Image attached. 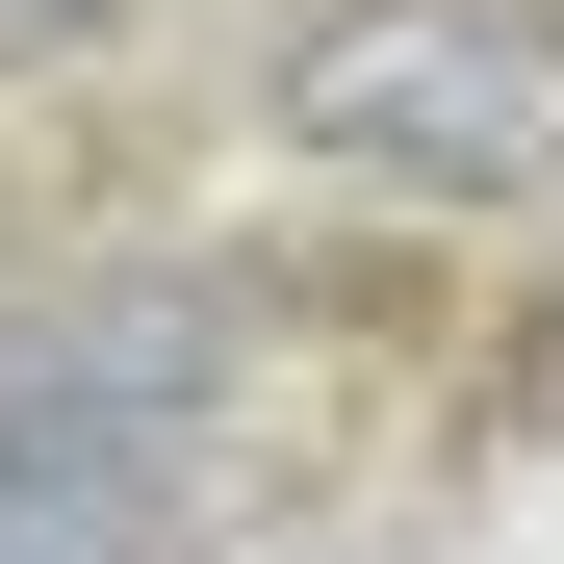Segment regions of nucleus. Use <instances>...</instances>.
Wrapping results in <instances>:
<instances>
[{
	"instance_id": "7ed1b4c3",
	"label": "nucleus",
	"mask_w": 564,
	"mask_h": 564,
	"mask_svg": "<svg viewBox=\"0 0 564 564\" xmlns=\"http://www.w3.org/2000/svg\"><path fill=\"white\" fill-rule=\"evenodd\" d=\"M26 26H77V0H0V52H26Z\"/></svg>"
},
{
	"instance_id": "f03ea898",
	"label": "nucleus",
	"mask_w": 564,
	"mask_h": 564,
	"mask_svg": "<svg viewBox=\"0 0 564 564\" xmlns=\"http://www.w3.org/2000/svg\"><path fill=\"white\" fill-rule=\"evenodd\" d=\"M0 564H180V462H154L129 411L0 386Z\"/></svg>"
},
{
	"instance_id": "f257e3e1",
	"label": "nucleus",
	"mask_w": 564,
	"mask_h": 564,
	"mask_svg": "<svg viewBox=\"0 0 564 564\" xmlns=\"http://www.w3.org/2000/svg\"><path fill=\"white\" fill-rule=\"evenodd\" d=\"M282 154L386 206H539L564 180V0H334L282 52Z\"/></svg>"
}]
</instances>
